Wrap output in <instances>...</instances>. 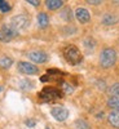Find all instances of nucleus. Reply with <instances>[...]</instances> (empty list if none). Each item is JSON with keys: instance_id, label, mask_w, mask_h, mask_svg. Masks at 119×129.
<instances>
[{"instance_id": "obj_1", "label": "nucleus", "mask_w": 119, "mask_h": 129, "mask_svg": "<svg viewBox=\"0 0 119 129\" xmlns=\"http://www.w3.org/2000/svg\"><path fill=\"white\" fill-rule=\"evenodd\" d=\"M116 62V52L113 48H105L100 54V64L104 69L113 67Z\"/></svg>"}, {"instance_id": "obj_2", "label": "nucleus", "mask_w": 119, "mask_h": 129, "mask_svg": "<svg viewBox=\"0 0 119 129\" xmlns=\"http://www.w3.org/2000/svg\"><path fill=\"white\" fill-rule=\"evenodd\" d=\"M63 56H65V58L67 59V62L71 63V64H78L83 59V56H82L80 50L77 47H74V45H70V47H67L66 49H65Z\"/></svg>"}, {"instance_id": "obj_3", "label": "nucleus", "mask_w": 119, "mask_h": 129, "mask_svg": "<svg viewBox=\"0 0 119 129\" xmlns=\"http://www.w3.org/2000/svg\"><path fill=\"white\" fill-rule=\"evenodd\" d=\"M39 97H40V100L45 101V102H49V101H55V100L61 98V97H62V92H60L56 88H44L40 92Z\"/></svg>"}, {"instance_id": "obj_4", "label": "nucleus", "mask_w": 119, "mask_h": 129, "mask_svg": "<svg viewBox=\"0 0 119 129\" xmlns=\"http://www.w3.org/2000/svg\"><path fill=\"white\" fill-rule=\"evenodd\" d=\"M29 23H30V19L25 14H19V16H16V17H13L12 19H10L9 26L13 27L18 32L19 30H25L29 26Z\"/></svg>"}, {"instance_id": "obj_5", "label": "nucleus", "mask_w": 119, "mask_h": 129, "mask_svg": "<svg viewBox=\"0 0 119 129\" xmlns=\"http://www.w3.org/2000/svg\"><path fill=\"white\" fill-rule=\"evenodd\" d=\"M16 35H17V31L13 27H10L9 23L4 25L2 28H0V41H5V43L10 41Z\"/></svg>"}, {"instance_id": "obj_6", "label": "nucleus", "mask_w": 119, "mask_h": 129, "mask_svg": "<svg viewBox=\"0 0 119 129\" xmlns=\"http://www.w3.org/2000/svg\"><path fill=\"white\" fill-rule=\"evenodd\" d=\"M51 114L57 121H65L69 117V111L65 109V107H61V106L53 107L51 110Z\"/></svg>"}, {"instance_id": "obj_7", "label": "nucleus", "mask_w": 119, "mask_h": 129, "mask_svg": "<svg viewBox=\"0 0 119 129\" xmlns=\"http://www.w3.org/2000/svg\"><path fill=\"white\" fill-rule=\"evenodd\" d=\"M18 70H19V72H22L25 75H35V74L39 72V69L35 64H32L30 62H19L18 63Z\"/></svg>"}, {"instance_id": "obj_8", "label": "nucleus", "mask_w": 119, "mask_h": 129, "mask_svg": "<svg viewBox=\"0 0 119 129\" xmlns=\"http://www.w3.org/2000/svg\"><path fill=\"white\" fill-rule=\"evenodd\" d=\"M29 58L35 63H44L47 61V54L41 50H32L29 53Z\"/></svg>"}, {"instance_id": "obj_9", "label": "nucleus", "mask_w": 119, "mask_h": 129, "mask_svg": "<svg viewBox=\"0 0 119 129\" xmlns=\"http://www.w3.org/2000/svg\"><path fill=\"white\" fill-rule=\"evenodd\" d=\"M75 16H77V18L80 23H87L91 19V14L85 8H78L75 10Z\"/></svg>"}, {"instance_id": "obj_10", "label": "nucleus", "mask_w": 119, "mask_h": 129, "mask_svg": "<svg viewBox=\"0 0 119 129\" xmlns=\"http://www.w3.org/2000/svg\"><path fill=\"white\" fill-rule=\"evenodd\" d=\"M107 120L109 123L114 126V128H118L119 129V111H111L109 115H107Z\"/></svg>"}, {"instance_id": "obj_11", "label": "nucleus", "mask_w": 119, "mask_h": 129, "mask_svg": "<svg viewBox=\"0 0 119 129\" xmlns=\"http://www.w3.org/2000/svg\"><path fill=\"white\" fill-rule=\"evenodd\" d=\"M118 22V17L114 16L113 13H106L102 18V23L104 25H107V26H111V25H115Z\"/></svg>"}, {"instance_id": "obj_12", "label": "nucleus", "mask_w": 119, "mask_h": 129, "mask_svg": "<svg viewBox=\"0 0 119 129\" xmlns=\"http://www.w3.org/2000/svg\"><path fill=\"white\" fill-rule=\"evenodd\" d=\"M38 23H39V26L41 27V28H44V27H47L48 26V23H49V18H48V16L45 14V13H39L38 14Z\"/></svg>"}, {"instance_id": "obj_13", "label": "nucleus", "mask_w": 119, "mask_h": 129, "mask_svg": "<svg viewBox=\"0 0 119 129\" xmlns=\"http://www.w3.org/2000/svg\"><path fill=\"white\" fill-rule=\"evenodd\" d=\"M48 9H52V10H56L58 8H61L63 5V2L62 0H47L45 2Z\"/></svg>"}, {"instance_id": "obj_14", "label": "nucleus", "mask_w": 119, "mask_h": 129, "mask_svg": "<svg viewBox=\"0 0 119 129\" xmlns=\"http://www.w3.org/2000/svg\"><path fill=\"white\" fill-rule=\"evenodd\" d=\"M107 106L115 111H119V97H110L107 100Z\"/></svg>"}, {"instance_id": "obj_15", "label": "nucleus", "mask_w": 119, "mask_h": 129, "mask_svg": "<svg viewBox=\"0 0 119 129\" xmlns=\"http://www.w3.org/2000/svg\"><path fill=\"white\" fill-rule=\"evenodd\" d=\"M12 63H13L12 58H9L7 56L0 58V67H2V69H9L10 66H12Z\"/></svg>"}, {"instance_id": "obj_16", "label": "nucleus", "mask_w": 119, "mask_h": 129, "mask_svg": "<svg viewBox=\"0 0 119 129\" xmlns=\"http://www.w3.org/2000/svg\"><path fill=\"white\" fill-rule=\"evenodd\" d=\"M109 94H110L111 97H118V95H119V83L113 84L111 87L109 88Z\"/></svg>"}, {"instance_id": "obj_17", "label": "nucleus", "mask_w": 119, "mask_h": 129, "mask_svg": "<svg viewBox=\"0 0 119 129\" xmlns=\"http://www.w3.org/2000/svg\"><path fill=\"white\" fill-rule=\"evenodd\" d=\"M75 125H77L78 129H89V124L85 120H77L75 121Z\"/></svg>"}, {"instance_id": "obj_18", "label": "nucleus", "mask_w": 119, "mask_h": 129, "mask_svg": "<svg viewBox=\"0 0 119 129\" xmlns=\"http://www.w3.org/2000/svg\"><path fill=\"white\" fill-rule=\"evenodd\" d=\"M62 88H63L65 93H71L73 92V88L70 87V84H67V83H62Z\"/></svg>"}, {"instance_id": "obj_19", "label": "nucleus", "mask_w": 119, "mask_h": 129, "mask_svg": "<svg viewBox=\"0 0 119 129\" xmlns=\"http://www.w3.org/2000/svg\"><path fill=\"white\" fill-rule=\"evenodd\" d=\"M8 10H10V7L8 5V3H5V2H3V4H2V7H0V12H8Z\"/></svg>"}, {"instance_id": "obj_20", "label": "nucleus", "mask_w": 119, "mask_h": 129, "mask_svg": "<svg viewBox=\"0 0 119 129\" xmlns=\"http://www.w3.org/2000/svg\"><path fill=\"white\" fill-rule=\"evenodd\" d=\"M87 3H88V4H92V5H99V4L102 3V2H101V0H88Z\"/></svg>"}, {"instance_id": "obj_21", "label": "nucleus", "mask_w": 119, "mask_h": 129, "mask_svg": "<svg viewBox=\"0 0 119 129\" xmlns=\"http://www.w3.org/2000/svg\"><path fill=\"white\" fill-rule=\"evenodd\" d=\"M26 124H27V126L31 128V126H34L36 123H35V120H26Z\"/></svg>"}, {"instance_id": "obj_22", "label": "nucleus", "mask_w": 119, "mask_h": 129, "mask_svg": "<svg viewBox=\"0 0 119 129\" xmlns=\"http://www.w3.org/2000/svg\"><path fill=\"white\" fill-rule=\"evenodd\" d=\"M27 3H30V4H32V5H35V7H38L40 2H38V0H29Z\"/></svg>"}, {"instance_id": "obj_23", "label": "nucleus", "mask_w": 119, "mask_h": 129, "mask_svg": "<svg viewBox=\"0 0 119 129\" xmlns=\"http://www.w3.org/2000/svg\"><path fill=\"white\" fill-rule=\"evenodd\" d=\"M2 4H3V2H0V7H2Z\"/></svg>"}, {"instance_id": "obj_24", "label": "nucleus", "mask_w": 119, "mask_h": 129, "mask_svg": "<svg viewBox=\"0 0 119 129\" xmlns=\"http://www.w3.org/2000/svg\"><path fill=\"white\" fill-rule=\"evenodd\" d=\"M45 129H49V128H45Z\"/></svg>"}]
</instances>
